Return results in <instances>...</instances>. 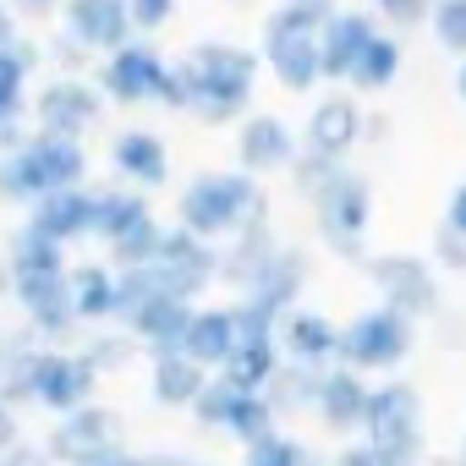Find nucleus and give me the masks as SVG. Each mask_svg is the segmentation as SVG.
<instances>
[{"label":"nucleus","instance_id":"20","mask_svg":"<svg viewBox=\"0 0 466 466\" xmlns=\"http://www.w3.org/2000/svg\"><path fill=\"white\" fill-rule=\"evenodd\" d=\"M94 214H99V187H66V192H50L28 208V225L39 237L72 248L83 237H94Z\"/></svg>","mask_w":466,"mask_h":466},{"label":"nucleus","instance_id":"25","mask_svg":"<svg viewBox=\"0 0 466 466\" xmlns=\"http://www.w3.org/2000/svg\"><path fill=\"white\" fill-rule=\"evenodd\" d=\"M258 56L286 94H313L324 83V45L319 39H264Z\"/></svg>","mask_w":466,"mask_h":466},{"label":"nucleus","instance_id":"44","mask_svg":"<svg viewBox=\"0 0 466 466\" xmlns=\"http://www.w3.org/2000/svg\"><path fill=\"white\" fill-rule=\"evenodd\" d=\"M0 466H56V455H50L45 444H34V439H23V444H12L6 455H0Z\"/></svg>","mask_w":466,"mask_h":466},{"label":"nucleus","instance_id":"35","mask_svg":"<svg viewBox=\"0 0 466 466\" xmlns=\"http://www.w3.org/2000/svg\"><path fill=\"white\" fill-rule=\"evenodd\" d=\"M269 433H280V411L269 406V395H248V390H242L237 411H230V422H225V439H237V444L248 450V444H258V439H269Z\"/></svg>","mask_w":466,"mask_h":466},{"label":"nucleus","instance_id":"30","mask_svg":"<svg viewBox=\"0 0 466 466\" xmlns=\"http://www.w3.org/2000/svg\"><path fill=\"white\" fill-rule=\"evenodd\" d=\"M280 368H286L280 340H242L237 357L219 368V379H225V384H237V390H248V395H264V390L275 384Z\"/></svg>","mask_w":466,"mask_h":466},{"label":"nucleus","instance_id":"34","mask_svg":"<svg viewBox=\"0 0 466 466\" xmlns=\"http://www.w3.org/2000/svg\"><path fill=\"white\" fill-rule=\"evenodd\" d=\"M319 368H302V362H286L280 373H275V384L264 390L269 395V406L280 411V417H297V411H313V395H319Z\"/></svg>","mask_w":466,"mask_h":466},{"label":"nucleus","instance_id":"31","mask_svg":"<svg viewBox=\"0 0 466 466\" xmlns=\"http://www.w3.org/2000/svg\"><path fill=\"white\" fill-rule=\"evenodd\" d=\"M335 17H340V0H280L264 17V39H324Z\"/></svg>","mask_w":466,"mask_h":466},{"label":"nucleus","instance_id":"32","mask_svg":"<svg viewBox=\"0 0 466 466\" xmlns=\"http://www.w3.org/2000/svg\"><path fill=\"white\" fill-rule=\"evenodd\" d=\"M39 66V45L34 39H17L12 50H0V127L12 121H28V77Z\"/></svg>","mask_w":466,"mask_h":466},{"label":"nucleus","instance_id":"48","mask_svg":"<svg viewBox=\"0 0 466 466\" xmlns=\"http://www.w3.org/2000/svg\"><path fill=\"white\" fill-rule=\"evenodd\" d=\"M88 466H154V455H137V450H110V455H99V461H88Z\"/></svg>","mask_w":466,"mask_h":466},{"label":"nucleus","instance_id":"12","mask_svg":"<svg viewBox=\"0 0 466 466\" xmlns=\"http://www.w3.org/2000/svg\"><path fill=\"white\" fill-rule=\"evenodd\" d=\"M45 450L56 455V466H88V461H99L110 450H127L121 444V411L94 400V406H83L72 417H56Z\"/></svg>","mask_w":466,"mask_h":466},{"label":"nucleus","instance_id":"49","mask_svg":"<svg viewBox=\"0 0 466 466\" xmlns=\"http://www.w3.org/2000/svg\"><path fill=\"white\" fill-rule=\"evenodd\" d=\"M23 39V28H17V12L12 6H0V50H12Z\"/></svg>","mask_w":466,"mask_h":466},{"label":"nucleus","instance_id":"26","mask_svg":"<svg viewBox=\"0 0 466 466\" xmlns=\"http://www.w3.org/2000/svg\"><path fill=\"white\" fill-rule=\"evenodd\" d=\"M66 291H72L77 324H116V313H121V275H116V264H72Z\"/></svg>","mask_w":466,"mask_h":466},{"label":"nucleus","instance_id":"8","mask_svg":"<svg viewBox=\"0 0 466 466\" xmlns=\"http://www.w3.org/2000/svg\"><path fill=\"white\" fill-rule=\"evenodd\" d=\"M362 269H368L379 302L406 313L411 324H428V319L444 313V280H439L433 258H422V253H379Z\"/></svg>","mask_w":466,"mask_h":466},{"label":"nucleus","instance_id":"33","mask_svg":"<svg viewBox=\"0 0 466 466\" xmlns=\"http://www.w3.org/2000/svg\"><path fill=\"white\" fill-rule=\"evenodd\" d=\"M400 66H406V45L384 28V34L362 50V61H357V72H351V88H357V94H384V88L400 83Z\"/></svg>","mask_w":466,"mask_h":466},{"label":"nucleus","instance_id":"42","mask_svg":"<svg viewBox=\"0 0 466 466\" xmlns=\"http://www.w3.org/2000/svg\"><path fill=\"white\" fill-rule=\"evenodd\" d=\"M433 264H444V275H466V237L450 225L433 230Z\"/></svg>","mask_w":466,"mask_h":466},{"label":"nucleus","instance_id":"15","mask_svg":"<svg viewBox=\"0 0 466 466\" xmlns=\"http://www.w3.org/2000/svg\"><path fill=\"white\" fill-rule=\"evenodd\" d=\"M61 34L77 39L88 56H116L137 39V23H132V0H66L61 6Z\"/></svg>","mask_w":466,"mask_h":466},{"label":"nucleus","instance_id":"9","mask_svg":"<svg viewBox=\"0 0 466 466\" xmlns=\"http://www.w3.org/2000/svg\"><path fill=\"white\" fill-rule=\"evenodd\" d=\"M99 395V368L83 357V351H66V346H45L34 357V373H28V406L50 411V417H72L83 406H94Z\"/></svg>","mask_w":466,"mask_h":466},{"label":"nucleus","instance_id":"53","mask_svg":"<svg viewBox=\"0 0 466 466\" xmlns=\"http://www.w3.org/2000/svg\"><path fill=\"white\" fill-rule=\"evenodd\" d=\"M455 466H466V433H461V455H455Z\"/></svg>","mask_w":466,"mask_h":466},{"label":"nucleus","instance_id":"45","mask_svg":"<svg viewBox=\"0 0 466 466\" xmlns=\"http://www.w3.org/2000/svg\"><path fill=\"white\" fill-rule=\"evenodd\" d=\"M12 444H23V422H17V406L0 395V455H6Z\"/></svg>","mask_w":466,"mask_h":466},{"label":"nucleus","instance_id":"47","mask_svg":"<svg viewBox=\"0 0 466 466\" xmlns=\"http://www.w3.org/2000/svg\"><path fill=\"white\" fill-rule=\"evenodd\" d=\"M335 466H379V455L368 450V439H357V444H346V450L335 455Z\"/></svg>","mask_w":466,"mask_h":466},{"label":"nucleus","instance_id":"39","mask_svg":"<svg viewBox=\"0 0 466 466\" xmlns=\"http://www.w3.org/2000/svg\"><path fill=\"white\" fill-rule=\"evenodd\" d=\"M77 351H83V357L99 368V379H105V373H121V368H127V362H132L143 346H137V340L121 329V335H94V340H88V346H77Z\"/></svg>","mask_w":466,"mask_h":466},{"label":"nucleus","instance_id":"37","mask_svg":"<svg viewBox=\"0 0 466 466\" xmlns=\"http://www.w3.org/2000/svg\"><path fill=\"white\" fill-rule=\"evenodd\" d=\"M242 466H319V461H313V450H308L302 439H291V433L280 428V433L248 444V450H242Z\"/></svg>","mask_w":466,"mask_h":466},{"label":"nucleus","instance_id":"16","mask_svg":"<svg viewBox=\"0 0 466 466\" xmlns=\"http://www.w3.org/2000/svg\"><path fill=\"white\" fill-rule=\"evenodd\" d=\"M192 313H198V302L170 297V291H154V297H143L137 308L121 313V329H127L148 357H165V351H181V340H187V329H192Z\"/></svg>","mask_w":466,"mask_h":466},{"label":"nucleus","instance_id":"43","mask_svg":"<svg viewBox=\"0 0 466 466\" xmlns=\"http://www.w3.org/2000/svg\"><path fill=\"white\" fill-rule=\"evenodd\" d=\"M176 17V0H132V23H137V34H154V28H165Z\"/></svg>","mask_w":466,"mask_h":466},{"label":"nucleus","instance_id":"27","mask_svg":"<svg viewBox=\"0 0 466 466\" xmlns=\"http://www.w3.org/2000/svg\"><path fill=\"white\" fill-rule=\"evenodd\" d=\"M280 248H286V242L275 237V225H269V219L248 225L242 237H230V248H219V280H225V286H237V291H248V286L269 269V258H275Z\"/></svg>","mask_w":466,"mask_h":466},{"label":"nucleus","instance_id":"36","mask_svg":"<svg viewBox=\"0 0 466 466\" xmlns=\"http://www.w3.org/2000/svg\"><path fill=\"white\" fill-rule=\"evenodd\" d=\"M428 34L444 56L466 61V0H428Z\"/></svg>","mask_w":466,"mask_h":466},{"label":"nucleus","instance_id":"22","mask_svg":"<svg viewBox=\"0 0 466 466\" xmlns=\"http://www.w3.org/2000/svg\"><path fill=\"white\" fill-rule=\"evenodd\" d=\"M308 275H313V264H308V253L302 248H280L275 258H269V269L242 291V302H253V308H264V313H275V319H286L291 308H302V291H308Z\"/></svg>","mask_w":466,"mask_h":466},{"label":"nucleus","instance_id":"40","mask_svg":"<svg viewBox=\"0 0 466 466\" xmlns=\"http://www.w3.org/2000/svg\"><path fill=\"white\" fill-rule=\"evenodd\" d=\"M368 12L384 23V28H428V0H368Z\"/></svg>","mask_w":466,"mask_h":466},{"label":"nucleus","instance_id":"18","mask_svg":"<svg viewBox=\"0 0 466 466\" xmlns=\"http://www.w3.org/2000/svg\"><path fill=\"white\" fill-rule=\"evenodd\" d=\"M368 400H373V379L357 373V368H340V362H335V368H324V379H319L313 417H319L329 433L351 439V433L368 428Z\"/></svg>","mask_w":466,"mask_h":466},{"label":"nucleus","instance_id":"29","mask_svg":"<svg viewBox=\"0 0 466 466\" xmlns=\"http://www.w3.org/2000/svg\"><path fill=\"white\" fill-rule=\"evenodd\" d=\"M154 208H148V192L137 187H99V214H94V237L110 248L121 237H132L137 225H148Z\"/></svg>","mask_w":466,"mask_h":466},{"label":"nucleus","instance_id":"3","mask_svg":"<svg viewBox=\"0 0 466 466\" xmlns=\"http://www.w3.org/2000/svg\"><path fill=\"white\" fill-rule=\"evenodd\" d=\"M269 219V198H264V181L248 176V170H198L187 176L181 198H176V225L192 230L203 242H230L242 237L248 225Z\"/></svg>","mask_w":466,"mask_h":466},{"label":"nucleus","instance_id":"38","mask_svg":"<svg viewBox=\"0 0 466 466\" xmlns=\"http://www.w3.org/2000/svg\"><path fill=\"white\" fill-rule=\"evenodd\" d=\"M237 400H242V390H237V384H225V379L214 373L208 390H203L198 406H192V422H198L203 433H225V422H230V411H237Z\"/></svg>","mask_w":466,"mask_h":466},{"label":"nucleus","instance_id":"19","mask_svg":"<svg viewBox=\"0 0 466 466\" xmlns=\"http://www.w3.org/2000/svg\"><path fill=\"white\" fill-rule=\"evenodd\" d=\"M110 170H116L121 187L154 192V187L170 181V148H165L159 132H148V127H127V132L110 137Z\"/></svg>","mask_w":466,"mask_h":466},{"label":"nucleus","instance_id":"21","mask_svg":"<svg viewBox=\"0 0 466 466\" xmlns=\"http://www.w3.org/2000/svg\"><path fill=\"white\" fill-rule=\"evenodd\" d=\"M280 351L286 362H302V368H335L340 362V324L319 308H291L280 319Z\"/></svg>","mask_w":466,"mask_h":466},{"label":"nucleus","instance_id":"4","mask_svg":"<svg viewBox=\"0 0 466 466\" xmlns=\"http://www.w3.org/2000/svg\"><path fill=\"white\" fill-rule=\"evenodd\" d=\"M66 187H88V148L77 137L34 132L17 154L0 159V203L34 208L39 198L66 192Z\"/></svg>","mask_w":466,"mask_h":466},{"label":"nucleus","instance_id":"1","mask_svg":"<svg viewBox=\"0 0 466 466\" xmlns=\"http://www.w3.org/2000/svg\"><path fill=\"white\" fill-rule=\"evenodd\" d=\"M264 56L248 45H230V39H203L192 45L181 61H170V83H165V110L198 116L208 127L225 121H248L253 116V88H258Z\"/></svg>","mask_w":466,"mask_h":466},{"label":"nucleus","instance_id":"11","mask_svg":"<svg viewBox=\"0 0 466 466\" xmlns=\"http://www.w3.org/2000/svg\"><path fill=\"white\" fill-rule=\"evenodd\" d=\"M94 83L116 105H159L165 99V83H170V61L148 39H132L127 50H116V56L99 61V77Z\"/></svg>","mask_w":466,"mask_h":466},{"label":"nucleus","instance_id":"52","mask_svg":"<svg viewBox=\"0 0 466 466\" xmlns=\"http://www.w3.org/2000/svg\"><path fill=\"white\" fill-rule=\"evenodd\" d=\"M455 94H461V99H466V61H461V66H455Z\"/></svg>","mask_w":466,"mask_h":466},{"label":"nucleus","instance_id":"41","mask_svg":"<svg viewBox=\"0 0 466 466\" xmlns=\"http://www.w3.org/2000/svg\"><path fill=\"white\" fill-rule=\"evenodd\" d=\"M335 170H340V159H329V154H313V148H302V154H297V165H291V181H297V187H302V192L313 198V192H319V187H324V181H329Z\"/></svg>","mask_w":466,"mask_h":466},{"label":"nucleus","instance_id":"51","mask_svg":"<svg viewBox=\"0 0 466 466\" xmlns=\"http://www.w3.org/2000/svg\"><path fill=\"white\" fill-rule=\"evenodd\" d=\"M0 297H12V269H6V253H0Z\"/></svg>","mask_w":466,"mask_h":466},{"label":"nucleus","instance_id":"50","mask_svg":"<svg viewBox=\"0 0 466 466\" xmlns=\"http://www.w3.org/2000/svg\"><path fill=\"white\" fill-rule=\"evenodd\" d=\"M154 466H208V461H192V455H154Z\"/></svg>","mask_w":466,"mask_h":466},{"label":"nucleus","instance_id":"2","mask_svg":"<svg viewBox=\"0 0 466 466\" xmlns=\"http://www.w3.org/2000/svg\"><path fill=\"white\" fill-rule=\"evenodd\" d=\"M6 269H12V297L17 308L28 313V329L50 346V340H66L77 329V313H72V291H66V248L39 237L34 225H23L17 237L6 242Z\"/></svg>","mask_w":466,"mask_h":466},{"label":"nucleus","instance_id":"10","mask_svg":"<svg viewBox=\"0 0 466 466\" xmlns=\"http://www.w3.org/2000/svg\"><path fill=\"white\" fill-rule=\"evenodd\" d=\"M148 269H154L159 291L198 302L208 286H219V248L192 237V230H181V225H165V248H159V258Z\"/></svg>","mask_w":466,"mask_h":466},{"label":"nucleus","instance_id":"46","mask_svg":"<svg viewBox=\"0 0 466 466\" xmlns=\"http://www.w3.org/2000/svg\"><path fill=\"white\" fill-rule=\"evenodd\" d=\"M444 225L450 230H461V237H466V181L450 192V203H444Z\"/></svg>","mask_w":466,"mask_h":466},{"label":"nucleus","instance_id":"24","mask_svg":"<svg viewBox=\"0 0 466 466\" xmlns=\"http://www.w3.org/2000/svg\"><path fill=\"white\" fill-rule=\"evenodd\" d=\"M384 28H379V17L373 12H351V6H340V17L324 28V83H351V72H357V61H362V50L379 39Z\"/></svg>","mask_w":466,"mask_h":466},{"label":"nucleus","instance_id":"14","mask_svg":"<svg viewBox=\"0 0 466 466\" xmlns=\"http://www.w3.org/2000/svg\"><path fill=\"white\" fill-rule=\"evenodd\" d=\"M297 154H302V137H297L291 121L275 116V110H253V116L237 127V170H248V176H258V181L291 170Z\"/></svg>","mask_w":466,"mask_h":466},{"label":"nucleus","instance_id":"13","mask_svg":"<svg viewBox=\"0 0 466 466\" xmlns=\"http://www.w3.org/2000/svg\"><path fill=\"white\" fill-rule=\"evenodd\" d=\"M99 116H105V94H99V83H88V77H56V83H45L39 88V99H34V121H39V132H50V137H88L94 127H99Z\"/></svg>","mask_w":466,"mask_h":466},{"label":"nucleus","instance_id":"28","mask_svg":"<svg viewBox=\"0 0 466 466\" xmlns=\"http://www.w3.org/2000/svg\"><path fill=\"white\" fill-rule=\"evenodd\" d=\"M208 368H198L187 351H165V357H148V395L170 411H192L198 395L208 390Z\"/></svg>","mask_w":466,"mask_h":466},{"label":"nucleus","instance_id":"5","mask_svg":"<svg viewBox=\"0 0 466 466\" xmlns=\"http://www.w3.org/2000/svg\"><path fill=\"white\" fill-rule=\"evenodd\" d=\"M362 439L379 455V466H428V433H422V395H417V384H406V379L373 384Z\"/></svg>","mask_w":466,"mask_h":466},{"label":"nucleus","instance_id":"7","mask_svg":"<svg viewBox=\"0 0 466 466\" xmlns=\"http://www.w3.org/2000/svg\"><path fill=\"white\" fill-rule=\"evenodd\" d=\"M417 351V324L384 302L362 308L357 319L340 324V368L357 373H395L406 357Z\"/></svg>","mask_w":466,"mask_h":466},{"label":"nucleus","instance_id":"17","mask_svg":"<svg viewBox=\"0 0 466 466\" xmlns=\"http://www.w3.org/2000/svg\"><path fill=\"white\" fill-rule=\"evenodd\" d=\"M362 137H368V110L357 105V94H324V99H313L308 127H302V148L329 154V159L346 165V154Z\"/></svg>","mask_w":466,"mask_h":466},{"label":"nucleus","instance_id":"23","mask_svg":"<svg viewBox=\"0 0 466 466\" xmlns=\"http://www.w3.org/2000/svg\"><path fill=\"white\" fill-rule=\"evenodd\" d=\"M237 346H242L237 302H225V308H198V313H192V329H187V340H181V351H187L198 368H208V373H219L230 357H237Z\"/></svg>","mask_w":466,"mask_h":466},{"label":"nucleus","instance_id":"6","mask_svg":"<svg viewBox=\"0 0 466 466\" xmlns=\"http://www.w3.org/2000/svg\"><path fill=\"white\" fill-rule=\"evenodd\" d=\"M313 225L329 253H340L346 264H368V225H373V187L362 170L340 165L313 198Z\"/></svg>","mask_w":466,"mask_h":466}]
</instances>
